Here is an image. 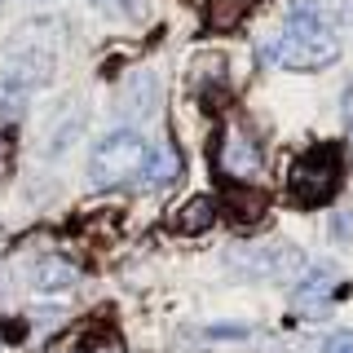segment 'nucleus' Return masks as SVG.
<instances>
[{
	"mask_svg": "<svg viewBox=\"0 0 353 353\" xmlns=\"http://www.w3.org/2000/svg\"><path fill=\"white\" fill-rule=\"evenodd\" d=\"M270 58L287 71H323V66H331L340 58V36L331 31V14L314 9V0H296Z\"/></svg>",
	"mask_w": 353,
	"mask_h": 353,
	"instance_id": "f257e3e1",
	"label": "nucleus"
},
{
	"mask_svg": "<svg viewBox=\"0 0 353 353\" xmlns=\"http://www.w3.org/2000/svg\"><path fill=\"white\" fill-rule=\"evenodd\" d=\"M150 163V146L141 132L132 128H115L97 141V150L88 154V181L97 190H110V185H137L141 172Z\"/></svg>",
	"mask_w": 353,
	"mask_h": 353,
	"instance_id": "f03ea898",
	"label": "nucleus"
},
{
	"mask_svg": "<svg viewBox=\"0 0 353 353\" xmlns=\"http://www.w3.org/2000/svg\"><path fill=\"white\" fill-rule=\"evenodd\" d=\"M340 176H345V150L327 141V146L305 150L301 159L292 163V172H287V190H292L296 203L318 208V203H331V199H336Z\"/></svg>",
	"mask_w": 353,
	"mask_h": 353,
	"instance_id": "7ed1b4c3",
	"label": "nucleus"
},
{
	"mask_svg": "<svg viewBox=\"0 0 353 353\" xmlns=\"http://www.w3.org/2000/svg\"><path fill=\"white\" fill-rule=\"evenodd\" d=\"M216 163H221V172H225V176L243 181V176H252V172L261 168V141L252 137L243 124H230L225 137H221V146H216Z\"/></svg>",
	"mask_w": 353,
	"mask_h": 353,
	"instance_id": "20e7f679",
	"label": "nucleus"
},
{
	"mask_svg": "<svg viewBox=\"0 0 353 353\" xmlns=\"http://www.w3.org/2000/svg\"><path fill=\"white\" fill-rule=\"evenodd\" d=\"M230 265H234L239 274H248V279H283L287 270H296V248H287V243H265V248L234 252Z\"/></svg>",
	"mask_w": 353,
	"mask_h": 353,
	"instance_id": "39448f33",
	"label": "nucleus"
},
{
	"mask_svg": "<svg viewBox=\"0 0 353 353\" xmlns=\"http://www.w3.org/2000/svg\"><path fill=\"white\" fill-rule=\"evenodd\" d=\"M216 216H221V203H216V199L212 194H194L190 203H181L172 212V230H176V234H203Z\"/></svg>",
	"mask_w": 353,
	"mask_h": 353,
	"instance_id": "423d86ee",
	"label": "nucleus"
},
{
	"mask_svg": "<svg viewBox=\"0 0 353 353\" xmlns=\"http://www.w3.org/2000/svg\"><path fill=\"white\" fill-rule=\"evenodd\" d=\"M336 287H340L336 270H331V265H314V270L296 283V305H301V309H318L323 301L336 296Z\"/></svg>",
	"mask_w": 353,
	"mask_h": 353,
	"instance_id": "0eeeda50",
	"label": "nucleus"
},
{
	"mask_svg": "<svg viewBox=\"0 0 353 353\" xmlns=\"http://www.w3.org/2000/svg\"><path fill=\"white\" fill-rule=\"evenodd\" d=\"M176 176H181V150H172V146L150 150V163H146V172H141V181H146L150 190H159V185H172Z\"/></svg>",
	"mask_w": 353,
	"mask_h": 353,
	"instance_id": "6e6552de",
	"label": "nucleus"
},
{
	"mask_svg": "<svg viewBox=\"0 0 353 353\" xmlns=\"http://www.w3.org/2000/svg\"><path fill=\"white\" fill-rule=\"evenodd\" d=\"M265 212V194L261 190H243V185H225V216L248 225V221H261Z\"/></svg>",
	"mask_w": 353,
	"mask_h": 353,
	"instance_id": "1a4fd4ad",
	"label": "nucleus"
},
{
	"mask_svg": "<svg viewBox=\"0 0 353 353\" xmlns=\"http://www.w3.org/2000/svg\"><path fill=\"white\" fill-rule=\"evenodd\" d=\"M248 5L252 0H208L203 5V18L212 31H234L243 18H248Z\"/></svg>",
	"mask_w": 353,
	"mask_h": 353,
	"instance_id": "9d476101",
	"label": "nucleus"
},
{
	"mask_svg": "<svg viewBox=\"0 0 353 353\" xmlns=\"http://www.w3.org/2000/svg\"><path fill=\"white\" fill-rule=\"evenodd\" d=\"M22 106H27V88L9 84L5 75H0V124H14L22 115Z\"/></svg>",
	"mask_w": 353,
	"mask_h": 353,
	"instance_id": "9b49d317",
	"label": "nucleus"
},
{
	"mask_svg": "<svg viewBox=\"0 0 353 353\" xmlns=\"http://www.w3.org/2000/svg\"><path fill=\"white\" fill-rule=\"evenodd\" d=\"M66 283H75V265H40L36 270V287H44V292H53V287H66Z\"/></svg>",
	"mask_w": 353,
	"mask_h": 353,
	"instance_id": "f8f14e48",
	"label": "nucleus"
},
{
	"mask_svg": "<svg viewBox=\"0 0 353 353\" xmlns=\"http://www.w3.org/2000/svg\"><path fill=\"white\" fill-rule=\"evenodd\" d=\"M323 353H353V331H336V336L327 340Z\"/></svg>",
	"mask_w": 353,
	"mask_h": 353,
	"instance_id": "ddd939ff",
	"label": "nucleus"
},
{
	"mask_svg": "<svg viewBox=\"0 0 353 353\" xmlns=\"http://www.w3.org/2000/svg\"><path fill=\"white\" fill-rule=\"evenodd\" d=\"M5 172H9V141L0 137V176H5Z\"/></svg>",
	"mask_w": 353,
	"mask_h": 353,
	"instance_id": "4468645a",
	"label": "nucleus"
},
{
	"mask_svg": "<svg viewBox=\"0 0 353 353\" xmlns=\"http://www.w3.org/2000/svg\"><path fill=\"white\" fill-rule=\"evenodd\" d=\"M5 336L9 340H22V323H5Z\"/></svg>",
	"mask_w": 353,
	"mask_h": 353,
	"instance_id": "2eb2a0df",
	"label": "nucleus"
},
{
	"mask_svg": "<svg viewBox=\"0 0 353 353\" xmlns=\"http://www.w3.org/2000/svg\"><path fill=\"white\" fill-rule=\"evenodd\" d=\"M93 5H102V9H124V0H93Z\"/></svg>",
	"mask_w": 353,
	"mask_h": 353,
	"instance_id": "dca6fc26",
	"label": "nucleus"
},
{
	"mask_svg": "<svg viewBox=\"0 0 353 353\" xmlns=\"http://www.w3.org/2000/svg\"><path fill=\"white\" fill-rule=\"evenodd\" d=\"M345 106H349V128H353V88H349V102Z\"/></svg>",
	"mask_w": 353,
	"mask_h": 353,
	"instance_id": "f3484780",
	"label": "nucleus"
}]
</instances>
